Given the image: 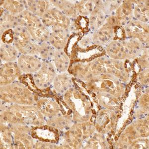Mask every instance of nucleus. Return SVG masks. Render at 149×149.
Listing matches in <instances>:
<instances>
[{"label": "nucleus", "mask_w": 149, "mask_h": 149, "mask_svg": "<svg viewBox=\"0 0 149 149\" xmlns=\"http://www.w3.org/2000/svg\"><path fill=\"white\" fill-rule=\"evenodd\" d=\"M19 56V50L10 44L3 43L1 47V60L6 62H13Z\"/></svg>", "instance_id": "nucleus-4"}, {"label": "nucleus", "mask_w": 149, "mask_h": 149, "mask_svg": "<svg viewBox=\"0 0 149 149\" xmlns=\"http://www.w3.org/2000/svg\"><path fill=\"white\" fill-rule=\"evenodd\" d=\"M130 86H126V90H127V91H129V90H130Z\"/></svg>", "instance_id": "nucleus-5"}, {"label": "nucleus", "mask_w": 149, "mask_h": 149, "mask_svg": "<svg viewBox=\"0 0 149 149\" xmlns=\"http://www.w3.org/2000/svg\"><path fill=\"white\" fill-rule=\"evenodd\" d=\"M133 112H131V115H133Z\"/></svg>", "instance_id": "nucleus-8"}, {"label": "nucleus", "mask_w": 149, "mask_h": 149, "mask_svg": "<svg viewBox=\"0 0 149 149\" xmlns=\"http://www.w3.org/2000/svg\"><path fill=\"white\" fill-rule=\"evenodd\" d=\"M138 87V85H136L135 86L136 88H137Z\"/></svg>", "instance_id": "nucleus-7"}, {"label": "nucleus", "mask_w": 149, "mask_h": 149, "mask_svg": "<svg viewBox=\"0 0 149 149\" xmlns=\"http://www.w3.org/2000/svg\"><path fill=\"white\" fill-rule=\"evenodd\" d=\"M21 72L17 64L14 62H5L2 65L1 69V82L6 85L10 84L15 80Z\"/></svg>", "instance_id": "nucleus-2"}, {"label": "nucleus", "mask_w": 149, "mask_h": 149, "mask_svg": "<svg viewBox=\"0 0 149 149\" xmlns=\"http://www.w3.org/2000/svg\"><path fill=\"white\" fill-rule=\"evenodd\" d=\"M133 81H134V82H136V81H137V79H134Z\"/></svg>", "instance_id": "nucleus-6"}, {"label": "nucleus", "mask_w": 149, "mask_h": 149, "mask_svg": "<svg viewBox=\"0 0 149 149\" xmlns=\"http://www.w3.org/2000/svg\"><path fill=\"white\" fill-rule=\"evenodd\" d=\"M1 8L13 15H18L26 10L24 1H3Z\"/></svg>", "instance_id": "nucleus-3"}, {"label": "nucleus", "mask_w": 149, "mask_h": 149, "mask_svg": "<svg viewBox=\"0 0 149 149\" xmlns=\"http://www.w3.org/2000/svg\"><path fill=\"white\" fill-rule=\"evenodd\" d=\"M14 46L17 49L24 54H27V51L31 48V35L29 31L24 26L19 24L14 29Z\"/></svg>", "instance_id": "nucleus-1"}]
</instances>
